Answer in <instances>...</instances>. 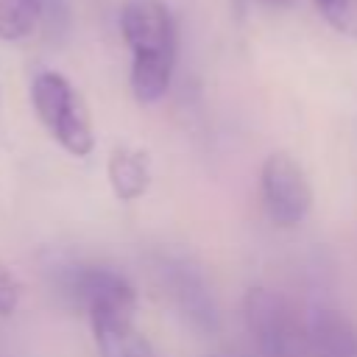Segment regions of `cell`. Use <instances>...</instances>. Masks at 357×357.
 I'll return each instance as SVG.
<instances>
[{
    "label": "cell",
    "mask_w": 357,
    "mask_h": 357,
    "mask_svg": "<svg viewBox=\"0 0 357 357\" xmlns=\"http://www.w3.org/2000/svg\"><path fill=\"white\" fill-rule=\"evenodd\" d=\"M120 33L131 50L128 84L139 103L167 95L176 70V20L165 0H123Z\"/></svg>",
    "instance_id": "obj_1"
},
{
    "label": "cell",
    "mask_w": 357,
    "mask_h": 357,
    "mask_svg": "<svg viewBox=\"0 0 357 357\" xmlns=\"http://www.w3.org/2000/svg\"><path fill=\"white\" fill-rule=\"evenodd\" d=\"M31 103L47 134L70 153L89 156L95 151V131L81 92L56 70H42L31 81Z\"/></svg>",
    "instance_id": "obj_2"
},
{
    "label": "cell",
    "mask_w": 357,
    "mask_h": 357,
    "mask_svg": "<svg viewBox=\"0 0 357 357\" xmlns=\"http://www.w3.org/2000/svg\"><path fill=\"white\" fill-rule=\"evenodd\" d=\"M156 279L173 304V310L181 315V321L198 332V335H215L220 329V307L218 296L204 273V268L181 254V251H167L159 254L156 259Z\"/></svg>",
    "instance_id": "obj_3"
},
{
    "label": "cell",
    "mask_w": 357,
    "mask_h": 357,
    "mask_svg": "<svg viewBox=\"0 0 357 357\" xmlns=\"http://www.w3.org/2000/svg\"><path fill=\"white\" fill-rule=\"evenodd\" d=\"M243 315L259 357H307L304 318L296 315L282 293L268 287L248 290Z\"/></svg>",
    "instance_id": "obj_4"
},
{
    "label": "cell",
    "mask_w": 357,
    "mask_h": 357,
    "mask_svg": "<svg viewBox=\"0 0 357 357\" xmlns=\"http://www.w3.org/2000/svg\"><path fill=\"white\" fill-rule=\"evenodd\" d=\"M59 290L89 315L98 312H137V293L131 282L106 265H64L59 271Z\"/></svg>",
    "instance_id": "obj_5"
},
{
    "label": "cell",
    "mask_w": 357,
    "mask_h": 357,
    "mask_svg": "<svg viewBox=\"0 0 357 357\" xmlns=\"http://www.w3.org/2000/svg\"><path fill=\"white\" fill-rule=\"evenodd\" d=\"M259 195L276 226H298L312 206V187L290 153H271L259 170Z\"/></svg>",
    "instance_id": "obj_6"
},
{
    "label": "cell",
    "mask_w": 357,
    "mask_h": 357,
    "mask_svg": "<svg viewBox=\"0 0 357 357\" xmlns=\"http://www.w3.org/2000/svg\"><path fill=\"white\" fill-rule=\"evenodd\" d=\"M307 357H357V326L332 307H315L304 318Z\"/></svg>",
    "instance_id": "obj_7"
},
{
    "label": "cell",
    "mask_w": 357,
    "mask_h": 357,
    "mask_svg": "<svg viewBox=\"0 0 357 357\" xmlns=\"http://www.w3.org/2000/svg\"><path fill=\"white\" fill-rule=\"evenodd\" d=\"M89 324L100 357H162L134 324V312H98Z\"/></svg>",
    "instance_id": "obj_8"
},
{
    "label": "cell",
    "mask_w": 357,
    "mask_h": 357,
    "mask_svg": "<svg viewBox=\"0 0 357 357\" xmlns=\"http://www.w3.org/2000/svg\"><path fill=\"white\" fill-rule=\"evenodd\" d=\"M109 184L120 201H137L151 184L148 156L137 148H117L109 156Z\"/></svg>",
    "instance_id": "obj_9"
},
{
    "label": "cell",
    "mask_w": 357,
    "mask_h": 357,
    "mask_svg": "<svg viewBox=\"0 0 357 357\" xmlns=\"http://www.w3.org/2000/svg\"><path fill=\"white\" fill-rule=\"evenodd\" d=\"M45 0H0V39L20 42L33 33Z\"/></svg>",
    "instance_id": "obj_10"
},
{
    "label": "cell",
    "mask_w": 357,
    "mask_h": 357,
    "mask_svg": "<svg viewBox=\"0 0 357 357\" xmlns=\"http://www.w3.org/2000/svg\"><path fill=\"white\" fill-rule=\"evenodd\" d=\"M315 8L332 31L357 39V0H315Z\"/></svg>",
    "instance_id": "obj_11"
},
{
    "label": "cell",
    "mask_w": 357,
    "mask_h": 357,
    "mask_svg": "<svg viewBox=\"0 0 357 357\" xmlns=\"http://www.w3.org/2000/svg\"><path fill=\"white\" fill-rule=\"evenodd\" d=\"M20 296H22V284H20L17 273L6 265V259L0 257V318H8L17 312Z\"/></svg>",
    "instance_id": "obj_12"
},
{
    "label": "cell",
    "mask_w": 357,
    "mask_h": 357,
    "mask_svg": "<svg viewBox=\"0 0 357 357\" xmlns=\"http://www.w3.org/2000/svg\"><path fill=\"white\" fill-rule=\"evenodd\" d=\"M215 357H237V354H215Z\"/></svg>",
    "instance_id": "obj_13"
},
{
    "label": "cell",
    "mask_w": 357,
    "mask_h": 357,
    "mask_svg": "<svg viewBox=\"0 0 357 357\" xmlns=\"http://www.w3.org/2000/svg\"><path fill=\"white\" fill-rule=\"evenodd\" d=\"M268 3H287V0H268Z\"/></svg>",
    "instance_id": "obj_14"
}]
</instances>
